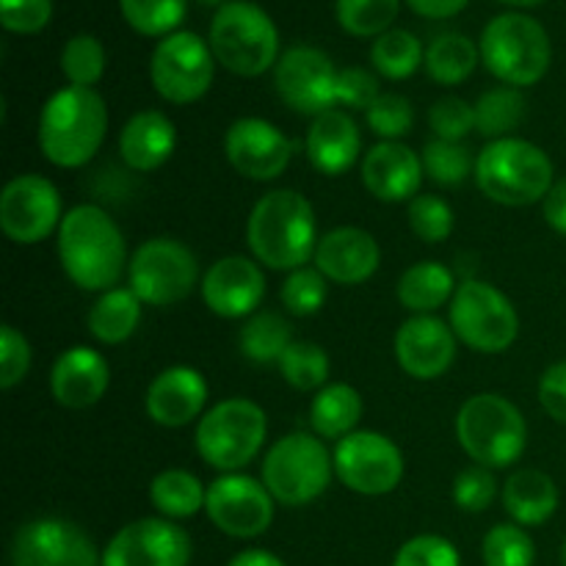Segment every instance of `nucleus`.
<instances>
[{
  "label": "nucleus",
  "mask_w": 566,
  "mask_h": 566,
  "mask_svg": "<svg viewBox=\"0 0 566 566\" xmlns=\"http://www.w3.org/2000/svg\"><path fill=\"white\" fill-rule=\"evenodd\" d=\"M59 260L64 274L88 293L114 291L130 265L119 224L99 205L66 210L59 227Z\"/></svg>",
  "instance_id": "nucleus-1"
},
{
  "label": "nucleus",
  "mask_w": 566,
  "mask_h": 566,
  "mask_svg": "<svg viewBox=\"0 0 566 566\" xmlns=\"http://www.w3.org/2000/svg\"><path fill=\"white\" fill-rule=\"evenodd\" d=\"M247 241L265 269L296 271L315 258V210L304 193L276 188L258 199L247 221Z\"/></svg>",
  "instance_id": "nucleus-2"
},
{
  "label": "nucleus",
  "mask_w": 566,
  "mask_h": 566,
  "mask_svg": "<svg viewBox=\"0 0 566 566\" xmlns=\"http://www.w3.org/2000/svg\"><path fill=\"white\" fill-rule=\"evenodd\" d=\"M108 133V108L94 88L64 86L39 114V149L59 169H81L99 153Z\"/></svg>",
  "instance_id": "nucleus-3"
},
{
  "label": "nucleus",
  "mask_w": 566,
  "mask_h": 566,
  "mask_svg": "<svg viewBox=\"0 0 566 566\" xmlns=\"http://www.w3.org/2000/svg\"><path fill=\"white\" fill-rule=\"evenodd\" d=\"M475 182L486 199L506 208L545 202L553 188V160L525 138H497L475 158Z\"/></svg>",
  "instance_id": "nucleus-4"
},
{
  "label": "nucleus",
  "mask_w": 566,
  "mask_h": 566,
  "mask_svg": "<svg viewBox=\"0 0 566 566\" xmlns=\"http://www.w3.org/2000/svg\"><path fill=\"white\" fill-rule=\"evenodd\" d=\"M457 440L479 468L503 470L523 459L528 448V423L509 398L479 392L459 409Z\"/></svg>",
  "instance_id": "nucleus-5"
},
{
  "label": "nucleus",
  "mask_w": 566,
  "mask_h": 566,
  "mask_svg": "<svg viewBox=\"0 0 566 566\" xmlns=\"http://www.w3.org/2000/svg\"><path fill=\"white\" fill-rule=\"evenodd\" d=\"M479 50L486 70L514 88L539 83L553 61L551 36L542 22L520 11L497 14L481 33Z\"/></svg>",
  "instance_id": "nucleus-6"
},
{
  "label": "nucleus",
  "mask_w": 566,
  "mask_h": 566,
  "mask_svg": "<svg viewBox=\"0 0 566 566\" xmlns=\"http://www.w3.org/2000/svg\"><path fill=\"white\" fill-rule=\"evenodd\" d=\"M210 50L224 70L258 77L280 61V33L258 3L230 0L210 22Z\"/></svg>",
  "instance_id": "nucleus-7"
},
{
  "label": "nucleus",
  "mask_w": 566,
  "mask_h": 566,
  "mask_svg": "<svg viewBox=\"0 0 566 566\" xmlns=\"http://www.w3.org/2000/svg\"><path fill=\"white\" fill-rule=\"evenodd\" d=\"M269 418L263 407L249 398H227L199 418L197 451L210 468L238 473L263 451Z\"/></svg>",
  "instance_id": "nucleus-8"
},
{
  "label": "nucleus",
  "mask_w": 566,
  "mask_h": 566,
  "mask_svg": "<svg viewBox=\"0 0 566 566\" xmlns=\"http://www.w3.org/2000/svg\"><path fill=\"white\" fill-rule=\"evenodd\" d=\"M335 459L313 434H287L269 448L263 462V484L282 506H307L326 492Z\"/></svg>",
  "instance_id": "nucleus-9"
},
{
  "label": "nucleus",
  "mask_w": 566,
  "mask_h": 566,
  "mask_svg": "<svg viewBox=\"0 0 566 566\" xmlns=\"http://www.w3.org/2000/svg\"><path fill=\"white\" fill-rule=\"evenodd\" d=\"M451 329L473 352L501 354L517 340L520 315L495 285L464 280L451 298Z\"/></svg>",
  "instance_id": "nucleus-10"
},
{
  "label": "nucleus",
  "mask_w": 566,
  "mask_h": 566,
  "mask_svg": "<svg viewBox=\"0 0 566 566\" xmlns=\"http://www.w3.org/2000/svg\"><path fill=\"white\" fill-rule=\"evenodd\" d=\"M130 291L149 307H171L193 293L199 263L191 249L175 238H149L133 252Z\"/></svg>",
  "instance_id": "nucleus-11"
},
{
  "label": "nucleus",
  "mask_w": 566,
  "mask_h": 566,
  "mask_svg": "<svg viewBox=\"0 0 566 566\" xmlns=\"http://www.w3.org/2000/svg\"><path fill=\"white\" fill-rule=\"evenodd\" d=\"M213 75L216 55L210 42L191 31H175L166 36L149 59V81L166 103H197L208 94Z\"/></svg>",
  "instance_id": "nucleus-12"
},
{
  "label": "nucleus",
  "mask_w": 566,
  "mask_h": 566,
  "mask_svg": "<svg viewBox=\"0 0 566 566\" xmlns=\"http://www.w3.org/2000/svg\"><path fill=\"white\" fill-rule=\"evenodd\" d=\"M335 475L357 495H390L403 479V453L379 431H352L337 440Z\"/></svg>",
  "instance_id": "nucleus-13"
},
{
  "label": "nucleus",
  "mask_w": 566,
  "mask_h": 566,
  "mask_svg": "<svg viewBox=\"0 0 566 566\" xmlns=\"http://www.w3.org/2000/svg\"><path fill=\"white\" fill-rule=\"evenodd\" d=\"M64 213L53 182L42 175H17L0 193V227L6 238L20 247L42 243L50 232H59Z\"/></svg>",
  "instance_id": "nucleus-14"
},
{
  "label": "nucleus",
  "mask_w": 566,
  "mask_h": 566,
  "mask_svg": "<svg viewBox=\"0 0 566 566\" xmlns=\"http://www.w3.org/2000/svg\"><path fill=\"white\" fill-rule=\"evenodd\" d=\"M340 70L329 55L310 44H293L280 55L274 83L280 97L304 116H318L337 105Z\"/></svg>",
  "instance_id": "nucleus-15"
},
{
  "label": "nucleus",
  "mask_w": 566,
  "mask_h": 566,
  "mask_svg": "<svg viewBox=\"0 0 566 566\" xmlns=\"http://www.w3.org/2000/svg\"><path fill=\"white\" fill-rule=\"evenodd\" d=\"M11 566H103V556L81 525L39 517L20 525L11 539Z\"/></svg>",
  "instance_id": "nucleus-16"
},
{
  "label": "nucleus",
  "mask_w": 566,
  "mask_h": 566,
  "mask_svg": "<svg viewBox=\"0 0 566 566\" xmlns=\"http://www.w3.org/2000/svg\"><path fill=\"white\" fill-rule=\"evenodd\" d=\"M274 495L252 475L224 473L208 486L210 523L232 539H254L274 523Z\"/></svg>",
  "instance_id": "nucleus-17"
},
{
  "label": "nucleus",
  "mask_w": 566,
  "mask_h": 566,
  "mask_svg": "<svg viewBox=\"0 0 566 566\" xmlns=\"http://www.w3.org/2000/svg\"><path fill=\"white\" fill-rule=\"evenodd\" d=\"M191 539L171 520L144 517L105 545L103 566H188Z\"/></svg>",
  "instance_id": "nucleus-18"
},
{
  "label": "nucleus",
  "mask_w": 566,
  "mask_h": 566,
  "mask_svg": "<svg viewBox=\"0 0 566 566\" xmlns=\"http://www.w3.org/2000/svg\"><path fill=\"white\" fill-rule=\"evenodd\" d=\"M224 153L232 169L249 180H276L293 158V144L285 133L258 116L235 119L224 133Z\"/></svg>",
  "instance_id": "nucleus-19"
},
{
  "label": "nucleus",
  "mask_w": 566,
  "mask_h": 566,
  "mask_svg": "<svg viewBox=\"0 0 566 566\" xmlns=\"http://www.w3.org/2000/svg\"><path fill=\"white\" fill-rule=\"evenodd\" d=\"M265 296V274L260 263L243 254L221 258L205 271L202 298L219 318H247L258 313Z\"/></svg>",
  "instance_id": "nucleus-20"
},
{
  "label": "nucleus",
  "mask_w": 566,
  "mask_h": 566,
  "mask_svg": "<svg viewBox=\"0 0 566 566\" xmlns=\"http://www.w3.org/2000/svg\"><path fill=\"white\" fill-rule=\"evenodd\" d=\"M457 340L459 337L446 321L434 315H415L398 329L396 359L412 379H440L457 359Z\"/></svg>",
  "instance_id": "nucleus-21"
},
{
  "label": "nucleus",
  "mask_w": 566,
  "mask_h": 566,
  "mask_svg": "<svg viewBox=\"0 0 566 566\" xmlns=\"http://www.w3.org/2000/svg\"><path fill=\"white\" fill-rule=\"evenodd\" d=\"M208 403V381L191 365H171L160 370L147 387L144 409L149 420L164 429H182L202 415Z\"/></svg>",
  "instance_id": "nucleus-22"
},
{
  "label": "nucleus",
  "mask_w": 566,
  "mask_h": 566,
  "mask_svg": "<svg viewBox=\"0 0 566 566\" xmlns=\"http://www.w3.org/2000/svg\"><path fill=\"white\" fill-rule=\"evenodd\" d=\"M315 269L337 285H363L379 271L381 249L368 230L337 227L315 247Z\"/></svg>",
  "instance_id": "nucleus-23"
},
{
  "label": "nucleus",
  "mask_w": 566,
  "mask_h": 566,
  "mask_svg": "<svg viewBox=\"0 0 566 566\" xmlns=\"http://www.w3.org/2000/svg\"><path fill=\"white\" fill-rule=\"evenodd\" d=\"M423 175V160L401 142L374 144L363 158V182L379 202H412Z\"/></svg>",
  "instance_id": "nucleus-24"
},
{
  "label": "nucleus",
  "mask_w": 566,
  "mask_h": 566,
  "mask_svg": "<svg viewBox=\"0 0 566 566\" xmlns=\"http://www.w3.org/2000/svg\"><path fill=\"white\" fill-rule=\"evenodd\" d=\"M111 368L99 352L72 346L50 370V390L64 409H88L108 392Z\"/></svg>",
  "instance_id": "nucleus-25"
},
{
  "label": "nucleus",
  "mask_w": 566,
  "mask_h": 566,
  "mask_svg": "<svg viewBox=\"0 0 566 566\" xmlns=\"http://www.w3.org/2000/svg\"><path fill=\"white\" fill-rule=\"evenodd\" d=\"M304 147H307L310 164L321 175L337 177L357 164L363 138H359L357 122L346 111L329 108L324 114L313 116Z\"/></svg>",
  "instance_id": "nucleus-26"
},
{
  "label": "nucleus",
  "mask_w": 566,
  "mask_h": 566,
  "mask_svg": "<svg viewBox=\"0 0 566 566\" xmlns=\"http://www.w3.org/2000/svg\"><path fill=\"white\" fill-rule=\"evenodd\" d=\"M177 127L164 111H138L119 133V155L133 171H155L175 155Z\"/></svg>",
  "instance_id": "nucleus-27"
},
{
  "label": "nucleus",
  "mask_w": 566,
  "mask_h": 566,
  "mask_svg": "<svg viewBox=\"0 0 566 566\" xmlns=\"http://www.w3.org/2000/svg\"><path fill=\"white\" fill-rule=\"evenodd\" d=\"M503 509L523 528L547 523L558 509L556 481L542 470H517L503 484Z\"/></svg>",
  "instance_id": "nucleus-28"
},
{
  "label": "nucleus",
  "mask_w": 566,
  "mask_h": 566,
  "mask_svg": "<svg viewBox=\"0 0 566 566\" xmlns=\"http://www.w3.org/2000/svg\"><path fill=\"white\" fill-rule=\"evenodd\" d=\"M457 280L448 265L437 263V260H426V263H415L412 269L403 271L398 280V302L415 315H431L440 310L448 298L457 293Z\"/></svg>",
  "instance_id": "nucleus-29"
},
{
  "label": "nucleus",
  "mask_w": 566,
  "mask_h": 566,
  "mask_svg": "<svg viewBox=\"0 0 566 566\" xmlns=\"http://www.w3.org/2000/svg\"><path fill=\"white\" fill-rule=\"evenodd\" d=\"M142 321V298L130 287H114V291L99 293L97 302L88 310V332L94 340L105 346H119L130 340L133 332L138 329Z\"/></svg>",
  "instance_id": "nucleus-30"
},
{
  "label": "nucleus",
  "mask_w": 566,
  "mask_h": 566,
  "mask_svg": "<svg viewBox=\"0 0 566 566\" xmlns=\"http://www.w3.org/2000/svg\"><path fill=\"white\" fill-rule=\"evenodd\" d=\"M363 420V398L352 385H326L324 390L315 392L310 403V426L324 440H343L352 431H357V423Z\"/></svg>",
  "instance_id": "nucleus-31"
},
{
  "label": "nucleus",
  "mask_w": 566,
  "mask_h": 566,
  "mask_svg": "<svg viewBox=\"0 0 566 566\" xmlns=\"http://www.w3.org/2000/svg\"><path fill=\"white\" fill-rule=\"evenodd\" d=\"M149 501L164 517L188 520L208 503V490L188 470H164L149 484Z\"/></svg>",
  "instance_id": "nucleus-32"
},
{
  "label": "nucleus",
  "mask_w": 566,
  "mask_h": 566,
  "mask_svg": "<svg viewBox=\"0 0 566 566\" xmlns=\"http://www.w3.org/2000/svg\"><path fill=\"white\" fill-rule=\"evenodd\" d=\"M479 55L481 50L464 33H442L426 48V70L431 81L442 86H457L473 75Z\"/></svg>",
  "instance_id": "nucleus-33"
},
{
  "label": "nucleus",
  "mask_w": 566,
  "mask_h": 566,
  "mask_svg": "<svg viewBox=\"0 0 566 566\" xmlns=\"http://www.w3.org/2000/svg\"><path fill=\"white\" fill-rule=\"evenodd\" d=\"M293 343V326L291 321L282 318L280 313H271V310H263V313H254L252 318L243 324L241 337H238V346H241V354L252 363H280L282 354L291 348Z\"/></svg>",
  "instance_id": "nucleus-34"
},
{
  "label": "nucleus",
  "mask_w": 566,
  "mask_h": 566,
  "mask_svg": "<svg viewBox=\"0 0 566 566\" xmlns=\"http://www.w3.org/2000/svg\"><path fill=\"white\" fill-rule=\"evenodd\" d=\"M475 108V130L490 142L509 138L525 116V97L514 86L490 88L479 97Z\"/></svg>",
  "instance_id": "nucleus-35"
},
{
  "label": "nucleus",
  "mask_w": 566,
  "mask_h": 566,
  "mask_svg": "<svg viewBox=\"0 0 566 566\" xmlns=\"http://www.w3.org/2000/svg\"><path fill=\"white\" fill-rule=\"evenodd\" d=\"M370 61L387 81H407L418 72L420 61H426V50L415 33L392 28V31L376 36L374 48H370Z\"/></svg>",
  "instance_id": "nucleus-36"
},
{
  "label": "nucleus",
  "mask_w": 566,
  "mask_h": 566,
  "mask_svg": "<svg viewBox=\"0 0 566 566\" xmlns=\"http://www.w3.org/2000/svg\"><path fill=\"white\" fill-rule=\"evenodd\" d=\"M276 365H280L282 379L302 392L324 390L329 379V357L318 343L293 340Z\"/></svg>",
  "instance_id": "nucleus-37"
},
{
  "label": "nucleus",
  "mask_w": 566,
  "mask_h": 566,
  "mask_svg": "<svg viewBox=\"0 0 566 566\" xmlns=\"http://www.w3.org/2000/svg\"><path fill=\"white\" fill-rule=\"evenodd\" d=\"M122 17L144 36H171L186 20V0H119Z\"/></svg>",
  "instance_id": "nucleus-38"
},
{
  "label": "nucleus",
  "mask_w": 566,
  "mask_h": 566,
  "mask_svg": "<svg viewBox=\"0 0 566 566\" xmlns=\"http://www.w3.org/2000/svg\"><path fill=\"white\" fill-rule=\"evenodd\" d=\"M61 72L70 86L94 88L105 72V48L92 33H77L61 50Z\"/></svg>",
  "instance_id": "nucleus-39"
},
{
  "label": "nucleus",
  "mask_w": 566,
  "mask_h": 566,
  "mask_svg": "<svg viewBox=\"0 0 566 566\" xmlns=\"http://www.w3.org/2000/svg\"><path fill=\"white\" fill-rule=\"evenodd\" d=\"M481 556L486 566H534L536 547L523 525L503 523L484 536Z\"/></svg>",
  "instance_id": "nucleus-40"
},
{
  "label": "nucleus",
  "mask_w": 566,
  "mask_h": 566,
  "mask_svg": "<svg viewBox=\"0 0 566 566\" xmlns=\"http://www.w3.org/2000/svg\"><path fill=\"white\" fill-rule=\"evenodd\" d=\"M337 22L354 36H381L398 17V0H337Z\"/></svg>",
  "instance_id": "nucleus-41"
},
{
  "label": "nucleus",
  "mask_w": 566,
  "mask_h": 566,
  "mask_svg": "<svg viewBox=\"0 0 566 566\" xmlns=\"http://www.w3.org/2000/svg\"><path fill=\"white\" fill-rule=\"evenodd\" d=\"M423 169L440 186H459L470 175H475V160L462 142L434 138L423 149Z\"/></svg>",
  "instance_id": "nucleus-42"
},
{
  "label": "nucleus",
  "mask_w": 566,
  "mask_h": 566,
  "mask_svg": "<svg viewBox=\"0 0 566 566\" xmlns=\"http://www.w3.org/2000/svg\"><path fill=\"white\" fill-rule=\"evenodd\" d=\"M326 296H329V280L318 269H310V265L291 271L280 291V298L287 307V313L302 315V318L318 313L326 304Z\"/></svg>",
  "instance_id": "nucleus-43"
},
{
  "label": "nucleus",
  "mask_w": 566,
  "mask_h": 566,
  "mask_svg": "<svg viewBox=\"0 0 566 566\" xmlns=\"http://www.w3.org/2000/svg\"><path fill=\"white\" fill-rule=\"evenodd\" d=\"M409 227L415 235L426 243H442L453 232V210L451 205L434 193H418L409 202Z\"/></svg>",
  "instance_id": "nucleus-44"
},
{
  "label": "nucleus",
  "mask_w": 566,
  "mask_h": 566,
  "mask_svg": "<svg viewBox=\"0 0 566 566\" xmlns=\"http://www.w3.org/2000/svg\"><path fill=\"white\" fill-rule=\"evenodd\" d=\"M368 125L381 142H398V138L407 136L415 125V111L412 103L401 94H381L368 111Z\"/></svg>",
  "instance_id": "nucleus-45"
},
{
  "label": "nucleus",
  "mask_w": 566,
  "mask_h": 566,
  "mask_svg": "<svg viewBox=\"0 0 566 566\" xmlns=\"http://www.w3.org/2000/svg\"><path fill=\"white\" fill-rule=\"evenodd\" d=\"M429 125L442 142H462L475 130V108L459 97H442L431 105Z\"/></svg>",
  "instance_id": "nucleus-46"
},
{
  "label": "nucleus",
  "mask_w": 566,
  "mask_h": 566,
  "mask_svg": "<svg viewBox=\"0 0 566 566\" xmlns=\"http://www.w3.org/2000/svg\"><path fill=\"white\" fill-rule=\"evenodd\" d=\"M497 497V481L492 470L468 468L453 481V501L462 512H484Z\"/></svg>",
  "instance_id": "nucleus-47"
},
{
  "label": "nucleus",
  "mask_w": 566,
  "mask_h": 566,
  "mask_svg": "<svg viewBox=\"0 0 566 566\" xmlns=\"http://www.w3.org/2000/svg\"><path fill=\"white\" fill-rule=\"evenodd\" d=\"M392 566H459V551L442 536L423 534L396 553Z\"/></svg>",
  "instance_id": "nucleus-48"
},
{
  "label": "nucleus",
  "mask_w": 566,
  "mask_h": 566,
  "mask_svg": "<svg viewBox=\"0 0 566 566\" xmlns=\"http://www.w3.org/2000/svg\"><path fill=\"white\" fill-rule=\"evenodd\" d=\"M28 370H31V346L22 332L6 324L0 329V387L11 390L25 379Z\"/></svg>",
  "instance_id": "nucleus-49"
},
{
  "label": "nucleus",
  "mask_w": 566,
  "mask_h": 566,
  "mask_svg": "<svg viewBox=\"0 0 566 566\" xmlns=\"http://www.w3.org/2000/svg\"><path fill=\"white\" fill-rule=\"evenodd\" d=\"M50 14L53 0H0V22L11 33H39Z\"/></svg>",
  "instance_id": "nucleus-50"
},
{
  "label": "nucleus",
  "mask_w": 566,
  "mask_h": 566,
  "mask_svg": "<svg viewBox=\"0 0 566 566\" xmlns=\"http://www.w3.org/2000/svg\"><path fill=\"white\" fill-rule=\"evenodd\" d=\"M379 97H381L379 81H376L374 72L363 70V66H346V70H340V81H337V103L348 105V108L368 111Z\"/></svg>",
  "instance_id": "nucleus-51"
},
{
  "label": "nucleus",
  "mask_w": 566,
  "mask_h": 566,
  "mask_svg": "<svg viewBox=\"0 0 566 566\" xmlns=\"http://www.w3.org/2000/svg\"><path fill=\"white\" fill-rule=\"evenodd\" d=\"M539 403L556 423H566V359L542 374Z\"/></svg>",
  "instance_id": "nucleus-52"
},
{
  "label": "nucleus",
  "mask_w": 566,
  "mask_h": 566,
  "mask_svg": "<svg viewBox=\"0 0 566 566\" xmlns=\"http://www.w3.org/2000/svg\"><path fill=\"white\" fill-rule=\"evenodd\" d=\"M542 210H545V221L558 232V235H566V177L564 180L553 182L551 193L542 202Z\"/></svg>",
  "instance_id": "nucleus-53"
},
{
  "label": "nucleus",
  "mask_w": 566,
  "mask_h": 566,
  "mask_svg": "<svg viewBox=\"0 0 566 566\" xmlns=\"http://www.w3.org/2000/svg\"><path fill=\"white\" fill-rule=\"evenodd\" d=\"M418 14L431 17V20H446V17L459 14L468 6V0H407Z\"/></svg>",
  "instance_id": "nucleus-54"
},
{
  "label": "nucleus",
  "mask_w": 566,
  "mask_h": 566,
  "mask_svg": "<svg viewBox=\"0 0 566 566\" xmlns=\"http://www.w3.org/2000/svg\"><path fill=\"white\" fill-rule=\"evenodd\" d=\"M227 566H285V562L269 551H243Z\"/></svg>",
  "instance_id": "nucleus-55"
},
{
  "label": "nucleus",
  "mask_w": 566,
  "mask_h": 566,
  "mask_svg": "<svg viewBox=\"0 0 566 566\" xmlns=\"http://www.w3.org/2000/svg\"><path fill=\"white\" fill-rule=\"evenodd\" d=\"M501 3H512V6H536L542 0H501Z\"/></svg>",
  "instance_id": "nucleus-56"
},
{
  "label": "nucleus",
  "mask_w": 566,
  "mask_h": 566,
  "mask_svg": "<svg viewBox=\"0 0 566 566\" xmlns=\"http://www.w3.org/2000/svg\"><path fill=\"white\" fill-rule=\"evenodd\" d=\"M197 3H202V6H224V3H230V0H197Z\"/></svg>",
  "instance_id": "nucleus-57"
},
{
  "label": "nucleus",
  "mask_w": 566,
  "mask_h": 566,
  "mask_svg": "<svg viewBox=\"0 0 566 566\" xmlns=\"http://www.w3.org/2000/svg\"><path fill=\"white\" fill-rule=\"evenodd\" d=\"M562 566H566V539H564V545H562Z\"/></svg>",
  "instance_id": "nucleus-58"
}]
</instances>
